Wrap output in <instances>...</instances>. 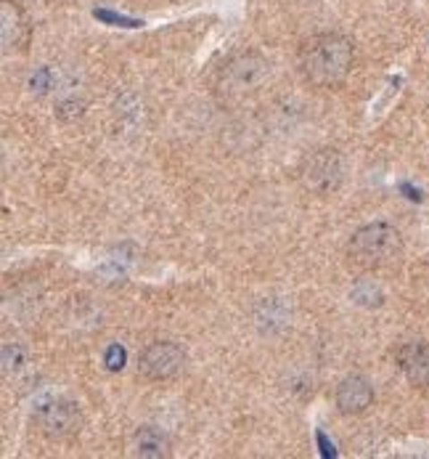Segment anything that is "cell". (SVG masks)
<instances>
[{"label":"cell","instance_id":"cell-1","mask_svg":"<svg viewBox=\"0 0 429 459\" xmlns=\"http://www.w3.org/2000/svg\"><path fill=\"white\" fill-rule=\"evenodd\" d=\"M356 65V43L342 32H318L300 46V74L315 88H337Z\"/></svg>","mask_w":429,"mask_h":459},{"label":"cell","instance_id":"cell-2","mask_svg":"<svg viewBox=\"0 0 429 459\" xmlns=\"http://www.w3.org/2000/svg\"><path fill=\"white\" fill-rule=\"evenodd\" d=\"M403 253V237L392 223L373 221L361 226L350 242H347V258L364 271H376L400 258Z\"/></svg>","mask_w":429,"mask_h":459},{"label":"cell","instance_id":"cell-3","mask_svg":"<svg viewBox=\"0 0 429 459\" xmlns=\"http://www.w3.org/2000/svg\"><path fill=\"white\" fill-rule=\"evenodd\" d=\"M270 74V62L260 56L257 51H242L226 59V65L218 69L215 88L223 96H245L246 91H254L265 82Z\"/></svg>","mask_w":429,"mask_h":459},{"label":"cell","instance_id":"cell-4","mask_svg":"<svg viewBox=\"0 0 429 459\" xmlns=\"http://www.w3.org/2000/svg\"><path fill=\"white\" fill-rule=\"evenodd\" d=\"M35 425L48 441H72L80 436L85 425V414L77 401L72 398H48L35 409Z\"/></svg>","mask_w":429,"mask_h":459},{"label":"cell","instance_id":"cell-5","mask_svg":"<svg viewBox=\"0 0 429 459\" xmlns=\"http://www.w3.org/2000/svg\"><path fill=\"white\" fill-rule=\"evenodd\" d=\"M185 367V351L173 340H157L138 356V375L149 383L176 380Z\"/></svg>","mask_w":429,"mask_h":459},{"label":"cell","instance_id":"cell-6","mask_svg":"<svg viewBox=\"0 0 429 459\" xmlns=\"http://www.w3.org/2000/svg\"><path fill=\"white\" fill-rule=\"evenodd\" d=\"M345 181V160L337 149L323 146L313 152L303 165V184L313 195H334Z\"/></svg>","mask_w":429,"mask_h":459},{"label":"cell","instance_id":"cell-7","mask_svg":"<svg viewBox=\"0 0 429 459\" xmlns=\"http://www.w3.org/2000/svg\"><path fill=\"white\" fill-rule=\"evenodd\" d=\"M0 35L5 54H21L32 40L30 16L16 0H0Z\"/></svg>","mask_w":429,"mask_h":459},{"label":"cell","instance_id":"cell-8","mask_svg":"<svg viewBox=\"0 0 429 459\" xmlns=\"http://www.w3.org/2000/svg\"><path fill=\"white\" fill-rule=\"evenodd\" d=\"M373 403V385L364 375H347L337 385V409L345 417H358L366 414Z\"/></svg>","mask_w":429,"mask_h":459},{"label":"cell","instance_id":"cell-9","mask_svg":"<svg viewBox=\"0 0 429 459\" xmlns=\"http://www.w3.org/2000/svg\"><path fill=\"white\" fill-rule=\"evenodd\" d=\"M395 364L408 383L429 391V342H406L395 351Z\"/></svg>","mask_w":429,"mask_h":459},{"label":"cell","instance_id":"cell-10","mask_svg":"<svg viewBox=\"0 0 429 459\" xmlns=\"http://www.w3.org/2000/svg\"><path fill=\"white\" fill-rule=\"evenodd\" d=\"M133 455L143 459L170 457V438H167L159 428L143 425V428H138L135 436H133Z\"/></svg>","mask_w":429,"mask_h":459},{"label":"cell","instance_id":"cell-11","mask_svg":"<svg viewBox=\"0 0 429 459\" xmlns=\"http://www.w3.org/2000/svg\"><path fill=\"white\" fill-rule=\"evenodd\" d=\"M30 348L21 340H5L3 351H0V367H3V377L5 380H19L27 369H30Z\"/></svg>","mask_w":429,"mask_h":459},{"label":"cell","instance_id":"cell-12","mask_svg":"<svg viewBox=\"0 0 429 459\" xmlns=\"http://www.w3.org/2000/svg\"><path fill=\"white\" fill-rule=\"evenodd\" d=\"M353 300L361 303V306L373 308V306H382L384 295H382V290H379L373 281H358V284L353 287Z\"/></svg>","mask_w":429,"mask_h":459},{"label":"cell","instance_id":"cell-13","mask_svg":"<svg viewBox=\"0 0 429 459\" xmlns=\"http://www.w3.org/2000/svg\"><path fill=\"white\" fill-rule=\"evenodd\" d=\"M124 359H127V353H124V348L123 345H109L107 348V353H104V364H107V369L109 372H120L124 367Z\"/></svg>","mask_w":429,"mask_h":459},{"label":"cell","instance_id":"cell-14","mask_svg":"<svg viewBox=\"0 0 429 459\" xmlns=\"http://www.w3.org/2000/svg\"><path fill=\"white\" fill-rule=\"evenodd\" d=\"M315 441H318V446H321V457H337V449H334V444L326 438V433L323 430H318L315 433Z\"/></svg>","mask_w":429,"mask_h":459}]
</instances>
